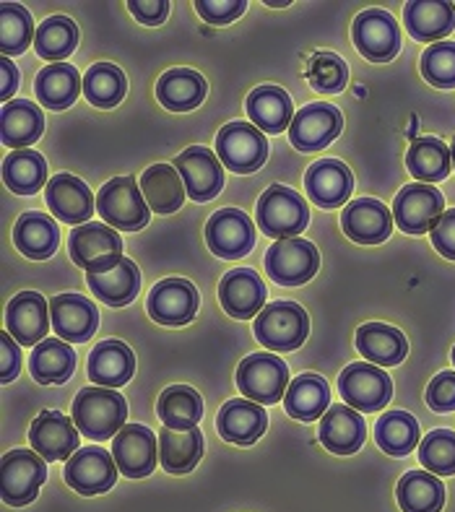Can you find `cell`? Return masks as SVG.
Wrapping results in <instances>:
<instances>
[{
    "instance_id": "6da1fadb",
    "label": "cell",
    "mask_w": 455,
    "mask_h": 512,
    "mask_svg": "<svg viewBox=\"0 0 455 512\" xmlns=\"http://www.w3.org/2000/svg\"><path fill=\"white\" fill-rule=\"evenodd\" d=\"M128 403L112 388H84L73 401V422L89 440H110L125 427Z\"/></svg>"
},
{
    "instance_id": "7a4b0ae2",
    "label": "cell",
    "mask_w": 455,
    "mask_h": 512,
    "mask_svg": "<svg viewBox=\"0 0 455 512\" xmlns=\"http://www.w3.org/2000/svg\"><path fill=\"white\" fill-rule=\"evenodd\" d=\"M97 208L102 221L120 232H138L151 219L149 203L133 177H115V180L104 182L97 195Z\"/></svg>"
},
{
    "instance_id": "3957f363",
    "label": "cell",
    "mask_w": 455,
    "mask_h": 512,
    "mask_svg": "<svg viewBox=\"0 0 455 512\" xmlns=\"http://www.w3.org/2000/svg\"><path fill=\"white\" fill-rule=\"evenodd\" d=\"M307 201L292 188L271 185L258 201V227L273 240H294L307 229Z\"/></svg>"
},
{
    "instance_id": "277c9868",
    "label": "cell",
    "mask_w": 455,
    "mask_h": 512,
    "mask_svg": "<svg viewBox=\"0 0 455 512\" xmlns=\"http://www.w3.org/2000/svg\"><path fill=\"white\" fill-rule=\"evenodd\" d=\"M255 338L271 351H294L307 341L310 318L294 302H273L263 307L253 323Z\"/></svg>"
},
{
    "instance_id": "5b68a950",
    "label": "cell",
    "mask_w": 455,
    "mask_h": 512,
    "mask_svg": "<svg viewBox=\"0 0 455 512\" xmlns=\"http://www.w3.org/2000/svg\"><path fill=\"white\" fill-rule=\"evenodd\" d=\"M237 388L247 401H255L260 406L279 403L289 388V367L276 354H266V351L250 354L237 367Z\"/></svg>"
},
{
    "instance_id": "8992f818",
    "label": "cell",
    "mask_w": 455,
    "mask_h": 512,
    "mask_svg": "<svg viewBox=\"0 0 455 512\" xmlns=\"http://www.w3.org/2000/svg\"><path fill=\"white\" fill-rule=\"evenodd\" d=\"M68 250L78 268H84L86 273H104L123 258V240L117 229L89 221L84 227L73 229Z\"/></svg>"
},
{
    "instance_id": "52a82bcc",
    "label": "cell",
    "mask_w": 455,
    "mask_h": 512,
    "mask_svg": "<svg viewBox=\"0 0 455 512\" xmlns=\"http://www.w3.org/2000/svg\"><path fill=\"white\" fill-rule=\"evenodd\" d=\"M216 154H219L221 164L237 175L258 172L268 156L266 133L250 123L224 125L216 136Z\"/></svg>"
},
{
    "instance_id": "ba28073f",
    "label": "cell",
    "mask_w": 455,
    "mask_h": 512,
    "mask_svg": "<svg viewBox=\"0 0 455 512\" xmlns=\"http://www.w3.org/2000/svg\"><path fill=\"white\" fill-rule=\"evenodd\" d=\"M338 388L344 396L346 406L364 411H380L385 409L393 398V383L385 370L370 362H354L349 364L341 377H338Z\"/></svg>"
},
{
    "instance_id": "9c48e42d",
    "label": "cell",
    "mask_w": 455,
    "mask_h": 512,
    "mask_svg": "<svg viewBox=\"0 0 455 512\" xmlns=\"http://www.w3.org/2000/svg\"><path fill=\"white\" fill-rule=\"evenodd\" d=\"M445 214V198L435 185L414 182L401 188L393 201V221L406 234H427Z\"/></svg>"
},
{
    "instance_id": "30bf717a",
    "label": "cell",
    "mask_w": 455,
    "mask_h": 512,
    "mask_svg": "<svg viewBox=\"0 0 455 512\" xmlns=\"http://www.w3.org/2000/svg\"><path fill=\"white\" fill-rule=\"evenodd\" d=\"M45 479V458L37 450L16 448L3 455V502L6 505L24 507L34 502Z\"/></svg>"
},
{
    "instance_id": "8fae6325",
    "label": "cell",
    "mask_w": 455,
    "mask_h": 512,
    "mask_svg": "<svg viewBox=\"0 0 455 512\" xmlns=\"http://www.w3.org/2000/svg\"><path fill=\"white\" fill-rule=\"evenodd\" d=\"M263 263L271 281L281 286H299L307 284L318 273L320 253L312 242L294 237V240L273 242Z\"/></svg>"
},
{
    "instance_id": "7c38bea8",
    "label": "cell",
    "mask_w": 455,
    "mask_h": 512,
    "mask_svg": "<svg viewBox=\"0 0 455 512\" xmlns=\"http://www.w3.org/2000/svg\"><path fill=\"white\" fill-rule=\"evenodd\" d=\"M351 39L364 58L372 63H388L401 50V29L390 13L380 8H367L354 19Z\"/></svg>"
},
{
    "instance_id": "4fadbf2b",
    "label": "cell",
    "mask_w": 455,
    "mask_h": 512,
    "mask_svg": "<svg viewBox=\"0 0 455 512\" xmlns=\"http://www.w3.org/2000/svg\"><path fill=\"white\" fill-rule=\"evenodd\" d=\"M117 471L120 468L110 450L89 445V448H78L71 461L65 463V484L84 497L104 494L115 487Z\"/></svg>"
},
{
    "instance_id": "5bb4252c",
    "label": "cell",
    "mask_w": 455,
    "mask_h": 512,
    "mask_svg": "<svg viewBox=\"0 0 455 512\" xmlns=\"http://www.w3.org/2000/svg\"><path fill=\"white\" fill-rule=\"evenodd\" d=\"M112 458L123 476L146 479L159 463V440L143 424H125L117 437H112Z\"/></svg>"
},
{
    "instance_id": "9a60e30c",
    "label": "cell",
    "mask_w": 455,
    "mask_h": 512,
    "mask_svg": "<svg viewBox=\"0 0 455 512\" xmlns=\"http://www.w3.org/2000/svg\"><path fill=\"white\" fill-rule=\"evenodd\" d=\"M341 128H344L341 110L328 102H315L294 115L292 125H289V141L297 151L312 154V151L325 149L328 143L336 141Z\"/></svg>"
},
{
    "instance_id": "2e32d148",
    "label": "cell",
    "mask_w": 455,
    "mask_h": 512,
    "mask_svg": "<svg viewBox=\"0 0 455 512\" xmlns=\"http://www.w3.org/2000/svg\"><path fill=\"white\" fill-rule=\"evenodd\" d=\"M208 250L216 258L240 260L255 247V227L250 216L240 208H224L216 211L206 224Z\"/></svg>"
},
{
    "instance_id": "e0dca14e",
    "label": "cell",
    "mask_w": 455,
    "mask_h": 512,
    "mask_svg": "<svg viewBox=\"0 0 455 512\" xmlns=\"http://www.w3.org/2000/svg\"><path fill=\"white\" fill-rule=\"evenodd\" d=\"M175 167L182 175L190 201H214L216 195L221 193V188H224V167H221V159L214 156V151L206 149V146H190V149L182 151L175 159Z\"/></svg>"
},
{
    "instance_id": "ac0fdd59",
    "label": "cell",
    "mask_w": 455,
    "mask_h": 512,
    "mask_svg": "<svg viewBox=\"0 0 455 512\" xmlns=\"http://www.w3.org/2000/svg\"><path fill=\"white\" fill-rule=\"evenodd\" d=\"M52 328L50 302L37 292H21L6 307V331L19 346H37Z\"/></svg>"
},
{
    "instance_id": "d6986e66",
    "label": "cell",
    "mask_w": 455,
    "mask_h": 512,
    "mask_svg": "<svg viewBox=\"0 0 455 512\" xmlns=\"http://www.w3.org/2000/svg\"><path fill=\"white\" fill-rule=\"evenodd\" d=\"M78 427L60 411H42L29 429V442L45 461H71L78 450Z\"/></svg>"
},
{
    "instance_id": "ffe728a7",
    "label": "cell",
    "mask_w": 455,
    "mask_h": 512,
    "mask_svg": "<svg viewBox=\"0 0 455 512\" xmlns=\"http://www.w3.org/2000/svg\"><path fill=\"white\" fill-rule=\"evenodd\" d=\"M52 328L68 344H86L99 328V310L81 294H58L50 299Z\"/></svg>"
},
{
    "instance_id": "44dd1931",
    "label": "cell",
    "mask_w": 455,
    "mask_h": 512,
    "mask_svg": "<svg viewBox=\"0 0 455 512\" xmlns=\"http://www.w3.org/2000/svg\"><path fill=\"white\" fill-rule=\"evenodd\" d=\"M45 201L55 219L65 221V224H78V227L89 224V219L94 216V208H97L89 185L78 180V177L65 175V172H60V175L47 182Z\"/></svg>"
},
{
    "instance_id": "7402d4cb",
    "label": "cell",
    "mask_w": 455,
    "mask_h": 512,
    "mask_svg": "<svg viewBox=\"0 0 455 512\" xmlns=\"http://www.w3.org/2000/svg\"><path fill=\"white\" fill-rule=\"evenodd\" d=\"M149 315L159 325H188L198 312V292L185 279H164L151 289Z\"/></svg>"
},
{
    "instance_id": "603a6c76",
    "label": "cell",
    "mask_w": 455,
    "mask_h": 512,
    "mask_svg": "<svg viewBox=\"0 0 455 512\" xmlns=\"http://www.w3.org/2000/svg\"><path fill=\"white\" fill-rule=\"evenodd\" d=\"M224 312L234 320H250L266 307V284L253 268H234L219 284Z\"/></svg>"
},
{
    "instance_id": "cb8c5ba5",
    "label": "cell",
    "mask_w": 455,
    "mask_h": 512,
    "mask_svg": "<svg viewBox=\"0 0 455 512\" xmlns=\"http://www.w3.org/2000/svg\"><path fill=\"white\" fill-rule=\"evenodd\" d=\"M341 227L346 237L359 245H380L390 237L393 229V216L388 208L375 198H359L351 201L341 214Z\"/></svg>"
},
{
    "instance_id": "d4e9b609",
    "label": "cell",
    "mask_w": 455,
    "mask_h": 512,
    "mask_svg": "<svg viewBox=\"0 0 455 512\" xmlns=\"http://www.w3.org/2000/svg\"><path fill=\"white\" fill-rule=\"evenodd\" d=\"M268 427L266 409L255 401L247 398H234L224 403V409L216 416V429H219L221 440L232 442V445H253L263 437Z\"/></svg>"
},
{
    "instance_id": "484cf974",
    "label": "cell",
    "mask_w": 455,
    "mask_h": 512,
    "mask_svg": "<svg viewBox=\"0 0 455 512\" xmlns=\"http://www.w3.org/2000/svg\"><path fill=\"white\" fill-rule=\"evenodd\" d=\"M305 185L310 201L318 203L320 208H338L349 201L354 190V175L338 159H320L307 169Z\"/></svg>"
},
{
    "instance_id": "4316f807",
    "label": "cell",
    "mask_w": 455,
    "mask_h": 512,
    "mask_svg": "<svg viewBox=\"0 0 455 512\" xmlns=\"http://www.w3.org/2000/svg\"><path fill=\"white\" fill-rule=\"evenodd\" d=\"M403 24L416 42H442L455 29V3L448 0H411L403 8Z\"/></svg>"
},
{
    "instance_id": "83f0119b",
    "label": "cell",
    "mask_w": 455,
    "mask_h": 512,
    "mask_svg": "<svg viewBox=\"0 0 455 512\" xmlns=\"http://www.w3.org/2000/svg\"><path fill=\"white\" fill-rule=\"evenodd\" d=\"M367 440V424L357 409L338 403L320 419V442L336 455H354Z\"/></svg>"
},
{
    "instance_id": "f1b7e54d",
    "label": "cell",
    "mask_w": 455,
    "mask_h": 512,
    "mask_svg": "<svg viewBox=\"0 0 455 512\" xmlns=\"http://www.w3.org/2000/svg\"><path fill=\"white\" fill-rule=\"evenodd\" d=\"M86 284L102 305L125 307L141 292V271L133 260L120 258L110 271L86 273Z\"/></svg>"
},
{
    "instance_id": "f546056e",
    "label": "cell",
    "mask_w": 455,
    "mask_h": 512,
    "mask_svg": "<svg viewBox=\"0 0 455 512\" xmlns=\"http://www.w3.org/2000/svg\"><path fill=\"white\" fill-rule=\"evenodd\" d=\"M136 372V357L123 341H102L89 354V380L97 388H123Z\"/></svg>"
},
{
    "instance_id": "4dcf8cb0",
    "label": "cell",
    "mask_w": 455,
    "mask_h": 512,
    "mask_svg": "<svg viewBox=\"0 0 455 512\" xmlns=\"http://www.w3.org/2000/svg\"><path fill=\"white\" fill-rule=\"evenodd\" d=\"M357 349L364 359L377 367H396L406 359V336L385 323H364L357 331Z\"/></svg>"
},
{
    "instance_id": "1f68e13d",
    "label": "cell",
    "mask_w": 455,
    "mask_h": 512,
    "mask_svg": "<svg viewBox=\"0 0 455 512\" xmlns=\"http://www.w3.org/2000/svg\"><path fill=\"white\" fill-rule=\"evenodd\" d=\"M45 133V115L37 104L29 99H11L3 104V120H0V136L8 149L21 151L32 146Z\"/></svg>"
},
{
    "instance_id": "d6a6232c",
    "label": "cell",
    "mask_w": 455,
    "mask_h": 512,
    "mask_svg": "<svg viewBox=\"0 0 455 512\" xmlns=\"http://www.w3.org/2000/svg\"><path fill=\"white\" fill-rule=\"evenodd\" d=\"M34 91L47 110H68L84 91V78L71 63H50L34 78Z\"/></svg>"
},
{
    "instance_id": "836d02e7",
    "label": "cell",
    "mask_w": 455,
    "mask_h": 512,
    "mask_svg": "<svg viewBox=\"0 0 455 512\" xmlns=\"http://www.w3.org/2000/svg\"><path fill=\"white\" fill-rule=\"evenodd\" d=\"M141 190L151 211L162 216L180 211L188 195L182 175L172 164H154L146 169L141 175Z\"/></svg>"
},
{
    "instance_id": "e575fe53",
    "label": "cell",
    "mask_w": 455,
    "mask_h": 512,
    "mask_svg": "<svg viewBox=\"0 0 455 512\" xmlns=\"http://www.w3.org/2000/svg\"><path fill=\"white\" fill-rule=\"evenodd\" d=\"M13 242L21 255L29 260H47L55 255L60 242L58 221H52L47 214H21L13 227Z\"/></svg>"
},
{
    "instance_id": "d590c367",
    "label": "cell",
    "mask_w": 455,
    "mask_h": 512,
    "mask_svg": "<svg viewBox=\"0 0 455 512\" xmlns=\"http://www.w3.org/2000/svg\"><path fill=\"white\" fill-rule=\"evenodd\" d=\"M247 117L253 120V125L263 133H281L286 125H292L294 120V104L284 89L279 86H258V89L247 97Z\"/></svg>"
},
{
    "instance_id": "8d00e7d4",
    "label": "cell",
    "mask_w": 455,
    "mask_h": 512,
    "mask_svg": "<svg viewBox=\"0 0 455 512\" xmlns=\"http://www.w3.org/2000/svg\"><path fill=\"white\" fill-rule=\"evenodd\" d=\"M206 78L190 68H172L156 84V99L169 112H190L206 99Z\"/></svg>"
},
{
    "instance_id": "74e56055",
    "label": "cell",
    "mask_w": 455,
    "mask_h": 512,
    "mask_svg": "<svg viewBox=\"0 0 455 512\" xmlns=\"http://www.w3.org/2000/svg\"><path fill=\"white\" fill-rule=\"evenodd\" d=\"M203 458L201 429H162L159 435V461L167 474H190Z\"/></svg>"
},
{
    "instance_id": "f35d334b",
    "label": "cell",
    "mask_w": 455,
    "mask_h": 512,
    "mask_svg": "<svg viewBox=\"0 0 455 512\" xmlns=\"http://www.w3.org/2000/svg\"><path fill=\"white\" fill-rule=\"evenodd\" d=\"M29 370L39 385H63L76 370V351L63 338H45L34 346Z\"/></svg>"
},
{
    "instance_id": "ab89813d",
    "label": "cell",
    "mask_w": 455,
    "mask_h": 512,
    "mask_svg": "<svg viewBox=\"0 0 455 512\" xmlns=\"http://www.w3.org/2000/svg\"><path fill=\"white\" fill-rule=\"evenodd\" d=\"M284 406L286 414L297 422H315L331 409V390L320 375H299L286 388Z\"/></svg>"
},
{
    "instance_id": "60d3db41",
    "label": "cell",
    "mask_w": 455,
    "mask_h": 512,
    "mask_svg": "<svg viewBox=\"0 0 455 512\" xmlns=\"http://www.w3.org/2000/svg\"><path fill=\"white\" fill-rule=\"evenodd\" d=\"M396 497L403 512H440L445 505V487L429 471H409L398 481Z\"/></svg>"
},
{
    "instance_id": "b9f144b4",
    "label": "cell",
    "mask_w": 455,
    "mask_h": 512,
    "mask_svg": "<svg viewBox=\"0 0 455 512\" xmlns=\"http://www.w3.org/2000/svg\"><path fill=\"white\" fill-rule=\"evenodd\" d=\"M3 182L16 195H34L47 188V162L45 156L32 149L13 151L3 159Z\"/></svg>"
},
{
    "instance_id": "7bdbcfd3",
    "label": "cell",
    "mask_w": 455,
    "mask_h": 512,
    "mask_svg": "<svg viewBox=\"0 0 455 512\" xmlns=\"http://www.w3.org/2000/svg\"><path fill=\"white\" fill-rule=\"evenodd\" d=\"M406 167H409L414 180H422L424 185L440 182L450 175L453 169V154L440 138H416L406 154Z\"/></svg>"
},
{
    "instance_id": "ee69618b",
    "label": "cell",
    "mask_w": 455,
    "mask_h": 512,
    "mask_svg": "<svg viewBox=\"0 0 455 512\" xmlns=\"http://www.w3.org/2000/svg\"><path fill=\"white\" fill-rule=\"evenodd\" d=\"M156 414L167 429H193L203 419V398L188 385H172L159 396Z\"/></svg>"
},
{
    "instance_id": "f6af8a7d",
    "label": "cell",
    "mask_w": 455,
    "mask_h": 512,
    "mask_svg": "<svg viewBox=\"0 0 455 512\" xmlns=\"http://www.w3.org/2000/svg\"><path fill=\"white\" fill-rule=\"evenodd\" d=\"M375 442L383 453L403 458L419 445V422L406 411H388L377 419Z\"/></svg>"
},
{
    "instance_id": "bcb514c9",
    "label": "cell",
    "mask_w": 455,
    "mask_h": 512,
    "mask_svg": "<svg viewBox=\"0 0 455 512\" xmlns=\"http://www.w3.org/2000/svg\"><path fill=\"white\" fill-rule=\"evenodd\" d=\"M128 94V78L112 63L91 65L84 73V97L99 110H110Z\"/></svg>"
},
{
    "instance_id": "7dc6e473",
    "label": "cell",
    "mask_w": 455,
    "mask_h": 512,
    "mask_svg": "<svg viewBox=\"0 0 455 512\" xmlns=\"http://www.w3.org/2000/svg\"><path fill=\"white\" fill-rule=\"evenodd\" d=\"M78 47V26L68 16H50L37 26L34 34V50L39 58L63 63Z\"/></svg>"
},
{
    "instance_id": "c3c4849f",
    "label": "cell",
    "mask_w": 455,
    "mask_h": 512,
    "mask_svg": "<svg viewBox=\"0 0 455 512\" xmlns=\"http://www.w3.org/2000/svg\"><path fill=\"white\" fill-rule=\"evenodd\" d=\"M34 21L24 6L19 3H3L0 6V52L21 55L34 42Z\"/></svg>"
},
{
    "instance_id": "681fc988",
    "label": "cell",
    "mask_w": 455,
    "mask_h": 512,
    "mask_svg": "<svg viewBox=\"0 0 455 512\" xmlns=\"http://www.w3.org/2000/svg\"><path fill=\"white\" fill-rule=\"evenodd\" d=\"M419 463L435 476L455 474V432L432 429L419 445Z\"/></svg>"
},
{
    "instance_id": "f907efd6",
    "label": "cell",
    "mask_w": 455,
    "mask_h": 512,
    "mask_svg": "<svg viewBox=\"0 0 455 512\" xmlns=\"http://www.w3.org/2000/svg\"><path fill=\"white\" fill-rule=\"evenodd\" d=\"M307 81L320 94H338L349 81V68L333 52H315L307 63Z\"/></svg>"
},
{
    "instance_id": "816d5d0a",
    "label": "cell",
    "mask_w": 455,
    "mask_h": 512,
    "mask_svg": "<svg viewBox=\"0 0 455 512\" xmlns=\"http://www.w3.org/2000/svg\"><path fill=\"white\" fill-rule=\"evenodd\" d=\"M422 76L437 89H455V42H437L424 50Z\"/></svg>"
},
{
    "instance_id": "f5cc1de1",
    "label": "cell",
    "mask_w": 455,
    "mask_h": 512,
    "mask_svg": "<svg viewBox=\"0 0 455 512\" xmlns=\"http://www.w3.org/2000/svg\"><path fill=\"white\" fill-rule=\"evenodd\" d=\"M195 8L201 13V19L214 26L232 24L247 11L245 0H195Z\"/></svg>"
},
{
    "instance_id": "db71d44e",
    "label": "cell",
    "mask_w": 455,
    "mask_h": 512,
    "mask_svg": "<svg viewBox=\"0 0 455 512\" xmlns=\"http://www.w3.org/2000/svg\"><path fill=\"white\" fill-rule=\"evenodd\" d=\"M429 409L448 414L455 411V372H440L427 388Z\"/></svg>"
},
{
    "instance_id": "11a10c76",
    "label": "cell",
    "mask_w": 455,
    "mask_h": 512,
    "mask_svg": "<svg viewBox=\"0 0 455 512\" xmlns=\"http://www.w3.org/2000/svg\"><path fill=\"white\" fill-rule=\"evenodd\" d=\"M21 372V351L16 338L11 333H3L0 336V380L3 383H13Z\"/></svg>"
},
{
    "instance_id": "9f6ffc18",
    "label": "cell",
    "mask_w": 455,
    "mask_h": 512,
    "mask_svg": "<svg viewBox=\"0 0 455 512\" xmlns=\"http://www.w3.org/2000/svg\"><path fill=\"white\" fill-rule=\"evenodd\" d=\"M432 245L442 258L455 260V208L445 211L437 227L432 229Z\"/></svg>"
},
{
    "instance_id": "6f0895ef",
    "label": "cell",
    "mask_w": 455,
    "mask_h": 512,
    "mask_svg": "<svg viewBox=\"0 0 455 512\" xmlns=\"http://www.w3.org/2000/svg\"><path fill=\"white\" fill-rule=\"evenodd\" d=\"M128 8L146 26L164 24L169 16V0H130Z\"/></svg>"
},
{
    "instance_id": "680465c9",
    "label": "cell",
    "mask_w": 455,
    "mask_h": 512,
    "mask_svg": "<svg viewBox=\"0 0 455 512\" xmlns=\"http://www.w3.org/2000/svg\"><path fill=\"white\" fill-rule=\"evenodd\" d=\"M0 73H3V86H0V99L11 102L13 91L19 86V68L11 63V58H0Z\"/></svg>"
},
{
    "instance_id": "91938a15",
    "label": "cell",
    "mask_w": 455,
    "mask_h": 512,
    "mask_svg": "<svg viewBox=\"0 0 455 512\" xmlns=\"http://www.w3.org/2000/svg\"><path fill=\"white\" fill-rule=\"evenodd\" d=\"M266 6H271V8H286V6H289V0H266Z\"/></svg>"
},
{
    "instance_id": "94428289",
    "label": "cell",
    "mask_w": 455,
    "mask_h": 512,
    "mask_svg": "<svg viewBox=\"0 0 455 512\" xmlns=\"http://www.w3.org/2000/svg\"><path fill=\"white\" fill-rule=\"evenodd\" d=\"M450 154H453V169H455V138H453V146H450Z\"/></svg>"
},
{
    "instance_id": "6125c7cd",
    "label": "cell",
    "mask_w": 455,
    "mask_h": 512,
    "mask_svg": "<svg viewBox=\"0 0 455 512\" xmlns=\"http://www.w3.org/2000/svg\"><path fill=\"white\" fill-rule=\"evenodd\" d=\"M453 367H455V346H453Z\"/></svg>"
}]
</instances>
